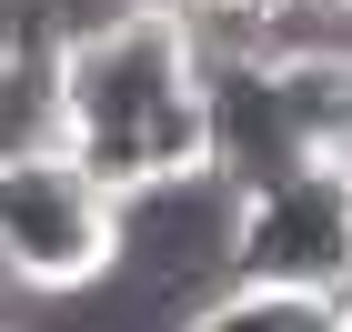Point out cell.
Returning a JSON list of instances; mask_svg holds the SVG:
<instances>
[{"label":"cell","instance_id":"cell-8","mask_svg":"<svg viewBox=\"0 0 352 332\" xmlns=\"http://www.w3.org/2000/svg\"><path fill=\"white\" fill-rule=\"evenodd\" d=\"M322 10H352V0H322Z\"/></svg>","mask_w":352,"mask_h":332},{"label":"cell","instance_id":"cell-7","mask_svg":"<svg viewBox=\"0 0 352 332\" xmlns=\"http://www.w3.org/2000/svg\"><path fill=\"white\" fill-rule=\"evenodd\" d=\"M332 312H342V332H352V272H342V292H332Z\"/></svg>","mask_w":352,"mask_h":332},{"label":"cell","instance_id":"cell-3","mask_svg":"<svg viewBox=\"0 0 352 332\" xmlns=\"http://www.w3.org/2000/svg\"><path fill=\"white\" fill-rule=\"evenodd\" d=\"M352 272V171L342 162H292L282 181L242 192L232 212V282L252 292H342Z\"/></svg>","mask_w":352,"mask_h":332},{"label":"cell","instance_id":"cell-2","mask_svg":"<svg viewBox=\"0 0 352 332\" xmlns=\"http://www.w3.org/2000/svg\"><path fill=\"white\" fill-rule=\"evenodd\" d=\"M131 201L101 192L71 151H21L0 162V282L10 292H101L121 272Z\"/></svg>","mask_w":352,"mask_h":332},{"label":"cell","instance_id":"cell-9","mask_svg":"<svg viewBox=\"0 0 352 332\" xmlns=\"http://www.w3.org/2000/svg\"><path fill=\"white\" fill-rule=\"evenodd\" d=\"M0 332H10V322H0Z\"/></svg>","mask_w":352,"mask_h":332},{"label":"cell","instance_id":"cell-6","mask_svg":"<svg viewBox=\"0 0 352 332\" xmlns=\"http://www.w3.org/2000/svg\"><path fill=\"white\" fill-rule=\"evenodd\" d=\"M171 332H342V312L322 292H252V282H232L212 302H191Z\"/></svg>","mask_w":352,"mask_h":332},{"label":"cell","instance_id":"cell-1","mask_svg":"<svg viewBox=\"0 0 352 332\" xmlns=\"http://www.w3.org/2000/svg\"><path fill=\"white\" fill-rule=\"evenodd\" d=\"M60 151L121 201H162L221 181L201 51L171 0H141L91 41H60Z\"/></svg>","mask_w":352,"mask_h":332},{"label":"cell","instance_id":"cell-10","mask_svg":"<svg viewBox=\"0 0 352 332\" xmlns=\"http://www.w3.org/2000/svg\"><path fill=\"white\" fill-rule=\"evenodd\" d=\"M342 171H352V162H342Z\"/></svg>","mask_w":352,"mask_h":332},{"label":"cell","instance_id":"cell-4","mask_svg":"<svg viewBox=\"0 0 352 332\" xmlns=\"http://www.w3.org/2000/svg\"><path fill=\"white\" fill-rule=\"evenodd\" d=\"M60 151V41L0 10V162Z\"/></svg>","mask_w":352,"mask_h":332},{"label":"cell","instance_id":"cell-5","mask_svg":"<svg viewBox=\"0 0 352 332\" xmlns=\"http://www.w3.org/2000/svg\"><path fill=\"white\" fill-rule=\"evenodd\" d=\"M302 162H352V60H282L272 71Z\"/></svg>","mask_w":352,"mask_h":332}]
</instances>
